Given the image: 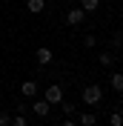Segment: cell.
Here are the masks:
<instances>
[{"label": "cell", "mask_w": 123, "mask_h": 126, "mask_svg": "<svg viewBox=\"0 0 123 126\" xmlns=\"http://www.w3.org/2000/svg\"><path fill=\"white\" fill-rule=\"evenodd\" d=\"M80 9H83L86 15H89V12H97V9H100V0H80Z\"/></svg>", "instance_id": "obj_10"}, {"label": "cell", "mask_w": 123, "mask_h": 126, "mask_svg": "<svg viewBox=\"0 0 123 126\" xmlns=\"http://www.w3.org/2000/svg\"><path fill=\"white\" fill-rule=\"evenodd\" d=\"M20 94H23V97H34V94H37V83H34V80H23Z\"/></svg>", "instance_id": "obj_8"}, {"label": "cell", "mask_w": 123, "mask_h": 126, "mask_svg": "<svg viewBox=\"0 0 123 126\" xmlns=\"http://www.w3.org/2000/svg\"><path fill=\"white\" fill-rule=\"evenodd\" d=\"M109 83H112V89L117 94H123V72H112L109 75Z\"/></svg>", "instance_id": "obj_7"}, {"label": "cell", "mask_w": 123, "mask_h": 126, "mask_svg": "<svg viewBox=\"0 0 123 126\" xmlns=\"http://www.w3.org/2000/svg\"><path fill=\"white\" fill-rule=\"evenodd\" d=\"M12 126H29L26 115H12Z\"/></svg>", "instance_id": "obj_14"}, {"label": "cell", "mask_w": 123, "mask_h": 126, "mask_svg": "<svg viewBox=\"0 0 123 126\" xmlns=\"http://www.w3.org/2000/svg\"><path fill=\"white\" fill-rule=\"evenodd\" d=\"M31 109H34V115H37V118H49V112H52V103H49L46 97H40V100H34V106H31Z\"/></svg>", "instance_id": "obj_5"}, {"label": "cell", "mask_w": 123, "mask_h": 126, "mask_svg": "<svg viewBox=\"0 0 123 126\" xmlns=\"http://www.w3.org/2000/svg\"><path fill=\"white\" fill-rule=\"evenodd\" d=\"M60 126H77V120H72V118H66V120H60Z\"/></svg>", "instance_id": "obj_17"}, {"label": "cell", "mask_w": 123, "mask_h": 126, "mask_svg": "<svg viewBox=\"0 0 123 126\" xmlns=\"http://www.w3.org/2000/svg\"><path fill=\"white\" fill-rule=\"evenodd\" d=\"M34 57H37V63H40V66H49V63L54 60V52H52L49 46H40L37 52H34Z\"/></svg>", "instance_id": "obj_4"}, {"label": "cell", "mask_w": 123, "mask_h": 126, "mask_svg": "<svg viewBox=\"0 0 123 126\" xmlns=\"http://www.w3.org/2000/svg\"><path fill=\"white\" fill-rule=\"evenodd\" d=\"M46 100L52 103V106H60V103L66 100V97H63V89L57 86V83H52V86L46 89Z\"/></svg>", "instance_id": "obj_3"}, {"label": "cell", "mask_w": 123, "mask_h": 126, "mask_svg": "<svg viewBox=\"0 0 123 126\" xmlns=\"http://www.w3.org/2000/svg\"><path fill=\"white\" fill-rule=\"evenodd\" d=\"M77 126H97V112H80L77 115Z\"/></svg>", "instance_id": "obj_6"}, {"label": "cell", "mask_w": 123, "mask_h": 126, "mask_svg": "<svg viewBox=\"0 0 123 126\" xmlns=\"http://www.w3.org/2000/svg\"><path fill=\"white\" fill-rule=\"evenodd\" d=\"M26 9H29L31 15H40L46 9V0H26Z\"/></svg>", "instance_id": "obj_9"}, {"label": "cell", "mask_w": 123, "mask_h": 126, "mask_svg": "<svg viewBox=\"0 0 123 126\" xmlns=\"http://www.w3.org/2000/svg\"><path fill=\"white\" fill-rule=\"evenodd\" d=\"M83 43H86L89 49H94V46H97V37H94V34H86V37H83Z\"/></svg>", "instance_id": "obj_16"}, {"label": "cell", "mask_w": 123, "mask_h": 126, "mask_svg": "<svg viewBox=\"0 0 123 126\" xmlns=\"http://www.w3.org/2000/svg\"><path fill=\"white\" fill-rule=\"evenodd\" d=\"M97 60L103 63V66H115V55H112V52H100Z\"/></svg>", "instance_id": "obj_12"}, {"label": "cell", "mask_w": 123, "mask_h": 126, "mask_svg": "<svg viewBox=\"0 0 123 126\" xmlns=\"http://www.w3.org/2000/svg\"><path fill=\"white\" fill-rule=\"evenodd\" d=\"M0 126H12V115L9 112H0Z\"/></svg>", "instance_id": "obj_15"}, {"label": "cell", "mask_w": 123, "mask_h": 126, "mask_svg": "<svg viewBox=\"0 0 123 126\" xmlns=\"http://www.w3.org/2000/svg\"><path fill=\"white\" fill-rule=\"evenodd\" d=\"M60 109H63V115H66V118H75V115H77V106H75L72 100H63Z\"/></svg>", "instance_id": "obj_11"}, {"label": "cell", "mask_w": 123, "mask_h": 126, "mask_svg": "<svg viewBox=\"0 0 123 126\" xmlns=\"http://www.w3.org/2000/svg\"><path fill=\"white\" fill-rule=\"evenodd\" d=\"M83 20H86V12L80 6H72L69 12H66V23L69 26H83Z\"/></svg>", "instance_id": "obj_2"}, {"label": "cell", "mask_w": 123, "mask_h": 126, "mask_svg": "<svg viewBox=\"0 0 123 126\" xmlns=\"http://www.w3.org/2000/svg\"><path fill=\"white\" fill-rule=\"evenodd\" d=\"M109 126H123V115L120 112H112L109 115Z\"/></svg>", "instance_id": "obj_13"}, {"label": "cell", "mask_w": 123, "mask_h": 126, "mask_svg": "<svg viewBox=\"0 0 123 126\" xmlns=\"http://www.w3.org/2000/svg\"><path fill=\"white\" fill-rule=\"evenodd\" d=\"M80 100L86 103V106H97L100 100H103V89L97 86V83H92V86H86L83 94H80Z\"/></svg>", "instance_id": "obj_1"}]
</instances>
